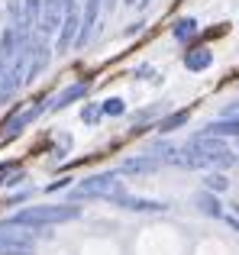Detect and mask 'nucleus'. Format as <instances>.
I'll use <instances>...</instances> for the list:
<instances>
[{"label": "nucleus", "instance_id": "nucleus-10", "mask_svg": "<svg viewBox=\"0 0 239 255\" xmlns=\"http://www.w3.org/2000/svg\"><path fill=\"white\" fill-rule=\"evenodd\" d=\"M110 204L123 207V210H136V213H158L165 210L162 200H149V197H129V194H120L117 200H110Z\"/></svg>", "mask_w": 239, "mask_h": 255}, {"label": "nucleus", "instance_id": "nucleus-19", "mask_svg": "<svg viewBox=\"0 0 239 255\" xmlns=\"http://www.w3.org/2000/svg\"><path fill=\"white\" fill-rule=\"evenodd\" d=\"M101 110H104V117H123L126 113V100L107 97V100H101Z\"/></svg>", "mask_w": 239, "mask_h": 255}, {"label": "nucleus", "instance_id": "nucleus-12", "mask_svg": "<svg viewBox=\"0 0 239 255\" xmlns=\"http://www.w3.org/2000/svg\"><path fill=\"white\" fill-rule=\"evenodd\" d=\"M162 168V162H158L155 155H136V158H126L123 165H120V171L123 174H152V171H158Z\"/></svg>", "mask_w": 239, "mask_h": 255}, {"label": "nucleus", "instance_id": "nucleus-24", "mask_svg": "<svg viewBox=\"0 0 239 255\" xmlns=\"http://www.w3.org/2000/svg\"><path fill=\"white\" fill-rule=\"evenodd\" d=\"M58 3H62V10H65V13L78 10V0H58Z\"/></svg>", "mask_w": 239, "mask_h": 255}, {"label": "nucleus", "instance_id": "nucleus-29", "mask_svg": "<svg viewBox=\"0 0 239 255\" xmlns=\"http://www.w3.org/2000/svg\"><path fill=\"white\" fill-rule=\"evenodd\" d=\"M139 3H142V6H149V3H152V0H139Z\"/></svg>", "mask_w": 239, "mask_h": 255}, {"label": "nucleus", "instance_id": "nucleus-16", "mask_svg": "<svg viewBox=\"0 0 239 255\" xmlns=\"http://www.w3.org/2000/svg\"><path fill=\"white\" fill-rule=\"evenodd\" d=\"M39 13H42V0H23V23L16 29H32L39 23Z\"/></svg>", "mask_w": 239, "mask_h": 255}, {"label": "nucleus", "instance_id": "nucleus-14", "mask_svg": "<svg viewBox=\"0 0 239 255\" xmlns=\"http://www.w3.org/2000/svg\"><path fill=\"white\" fill-rule=\"evenodd\" d=\"M194 204H197V210H201L204 217H223V204L217 200V194H214V191H201V194H194Z\"/></svg>", "mask_w": 239, "mask_h": 255}, {"label": "nucleus", "instance_id": "nucleus-5", "mask_svg": "<svg viewBox=\"0 0 239 255\" xmlns=\"http://www.w3.org/2000/svg\"><path fill=\"white\" fill-rule=\"evenodd\" d=\"M49 58H52L49 42H45L42 36L32 39V45H29V62H26V78H23V81H32V78L42 75V68L49 65Z\"/></svg>", "mask_w": 239, "mask_h": 255}, {"label": "nucleus", "instance_id": "nucleus-8", "mask_svg": "<svg viewBox=\"0 0 239 255\" xmlns=\"http://www.w3.org/2000/svg\"><path fill=\"white\" fill-rule=\"evenodd\" d=\"M101 0H84V13H81V29H78V42L75 45H88L91 36H94V26H97V13H101Z\"/></svg>", "mask_w": 239, "mask_h": 255}, {"label": "nucleus", "instance_id": "nucleus-18", "mask_svg": "<svg viewBox=\"0 0 239 255\" xmlns=\"http://www.w3.org/2000/svg\"><path fill=\"white\" fill-rule=\"evenodd\" d=\"M171 32H175V39L178 42H191V39H197V23L194 19H178L175 26H171Z\"/></svg>", "mask_w": 239, "mask_h": 255}, {"label": "nucleus", "instance_id": "nucleus-17", "mask_svg": "<svg viewBox=\"0 0 239 255\" xmlns=\"http://www.w3.org/2000/svg\"><path fill=\"white\" fill-rule=\"evenodd\" d=\"M188 117H191V110H175V113H168V117H162V123H158L155 129L158 132H175L178 126L188 123Z\"/></svg>", "mask_w": 239, "mask_h": 255}, {"label": "nucleus", "instance_id": "nucleus-27", "mask_svg": "<svg viewBox=\"0 0 239 255\" xmlns=\"http://www.w3.org/2000/svg\"><path fill=\"white\" fill-rule=\"evenodd\" d=\"M230 226H233V230H239V220H230Z\"/></svg>", "mask_w": 239, "mask_h": 255}, {"label": "nucleus", "instance_id": "nucleus-21", "mask_svg": "<svg viewBox=\"0 0 239 255\" xmlns=\"http://www.w3.org/2000/svg\"><path fill=\"white\" fill-rule=\"evenodd\" d=\"M101 117H104L101 104H84V110H81V120H84V123H88V126L101 123Z\"/></svg>", "mask_w": 239, "mask_h": 255}, {"label": "nucleus", "instance_id": "nucleus-25", "mask_svg": "<svg viewBox=\"0 0 239 255\" xmlns=\"http://www.w3.org/2000/svg\"><path fill=\"white\" fill-rule=\"evenodd\" d=\"M68 181H71V178H62V181H55V184H49V191H58V187H68Z\"/></svg>", "mask_w": 239, "mask_h": 255}, {"label": "nucleus", "instance_id": "nucleus-13", "mask_svg": "<svg viewBox=\"0 0 239 255\" xmlns=\"http://www.w3.org/2000/svg\"><path fill=\"white\" fill-rule=\"evenodd\" d=\"M214 65V52L210 49H191V52H184V68L188 71H204V68H210Z\"/></svg>", "mask_w": 239, "mask_h": 255}, {"label": "nucleus", "instance_id": "nucleus-3", "mask_svg": "<svg viewBox=\"0 0 239 255\" xmlns=\"http://www.w3.org/2000/svg\"><path fill=\"white\" fill-rule=\"evenodd\" d=\"M42 230H26V226H0V255H36V236Z\"/></svg>", "mask_w": 239, "mask_h": 255}, {"label": "nucleus", "instance_id": "nucleus-9", "mask_svg": "<svg viewBox=\"0 0 239 255\" xmlns=\"http://www.w3.org/2000/svg\"><path fill=\"white\" fill-rule=\"evenodd\" d=\"M88 91H91V81H78V84H68L62 94H55V97L49 100V110H65L68 104H75V100H81V97H88Z\"/></svg>", "mask_w": 239, "mask_h": 255}, {"label": "nucleus", "instance_id": "nucleus-20", "mask_svg": "<svg viewBox=\"0 0 239 255\" xmlns=\"http://www.w3.org/2000/svg\"><path fill=\"white\" fill-rule=\"evenodd\" d=\"M230 187V181H227V174H220V171H210L207 178H204V191H214V194H220V191H227Z\"/></svg>", "mask_w": 239, "mask_h": 255}, {"label": "nucleus", "instance_id": "nucleus-7", "mask_svg": "<svg viewBox=\"0 0 239 255\" xmlns=\"http://www.w3.org/2000/svg\"><path fill=\"white\" fill-rule=\"evenodd\" d=\"M78 29H81V13H78V10L65 13L62 26H58V42H55V52H58V55H62V52H68L71 45L78 42Z\"/></svg>", "mask_w": 239, "mask_h": 255}, {"label": "nucleus", "instance_id": "nucleus-6", "mask_svg": "<svg viewBox=\"0 0 239 255\" xmlns=\"http://www.w3.org/2000/svg\"><path fill=\"white\" fill-rule=\"evenodd\" d=\"M45 107H49V100H39L36 107H29V110H23V113H16V117H10V120L3 123V136H6V139L19 136V132H23L29 123H36V120L42 117V113H45Z\"/></svg>", "mask_w": 239, "mask_h": 255}, {"label": "nucleus", "instance_id": "nucleus-23", "mask_svg": "<svg viewBox=\"0 0 239 255\" xmlns=\"http://www.w3.org/2000/svg\"><path fill=\"white\" fill-rule=\"evenodd\" d=\"M10 171H13V165H10V162H0V184L6 181V174H10Z\"/></svg>", "mask_w": 239, "mask_h": 255}, {"label": "nucleus", "instance_id": "nucleus-26", "mask_svg": "<svg viewBox=\"0 0 239 255\" xmlns=\"http://www.w3.org/2000/svg\"><path fill=\"white\" fill-rule=\"evenodd\" d=\"M101 3H104V10H110V13H114V6L120 3V0H101Z\"/></svg>", "mask_w": 239, "mask_h": 255}, {"label": "nucleus", "instance_id": "nucleus-2", "mask_svg": "<svg viewBox=\"0 0 239 255\" xmlns=\"http://www.w3.org/2000/svg\"><path fill=\"white\" fill-rule=\"evenodd\" d=\"M120 194H126V187H123V181H120L114 171H104V174H94V178H84L81 184L71 187V200H91V197L117 200Z\"/></svg>", "mask_w": 239, "mask_h": 255}, {"label": "nucleus", "instance_id": "nucleus-22", "mask_svg": "<svg viewBox=\"0 0 239 255\" xmlns=\"http://www.w3.org/2000/svg\"><path fill=\"white\" fill-rule=\"evenodd\" d=\"M227 120H239V100H236V104H230V107H227Z\"/></svg>", "mask_w": 239, "mask_h": 255}, {"label": "nucleus", "instance_id": "nucleus-28", "mask_svg": "<svg viewBox=\"0 0 239 255\" xmlns=\"http://www.w3.org/2000/svg\"><path fill=\"white\" fill-rule=\"evenodd\" d=\"M123 3H129V6H136V3H139V0H123Z\"/></svg>", "mask_w": 239, "mask_h": 255}, {"label": "nucleus", "instance_id": "nucleus-1", "mask_svg": "<svg viewBox=\"0 0 239 255\" xmlns=\"http://www.w3.org/2000/svg\"><path fill=\"white\" fill-rule=\"evenodd\" d=\"M81 217V207L75 204H42V207H26V210L13 213L6 223L10 226H26V230H49L58 223H71Z\"/></svg>", "mask_w": 239, "mask_h": 255}, {"label": "nucleus", "instance_id": "nucleus-11", "mask_svg": "<svg viewBox=\"0 0 239 255\" xmlns=\"http://www.w3.org/2000/svg\"><path fill=\"white\" fill-rule=\"evenodd\" d=\"M188 149L201 152V155H220V152H227V145H223L220 136H207V132H197V136L188 139Z\"/></svg>", "mask_w": 239, "mask_h": 255}, {"label": "nucleus", "instance_id": "nucleus-4", "mask_svg": "<svg viewBox=\"0 0 239 255\" xmlns=\"http://www.w3.org/2000/svg\"><path fill=\"white\" fill-rule=\"evenodd\" d=\"M62 19H65V10H62V3L58 0H42V13H39V36L42 39H49V36H55L58 32V26H62Z\"/></svg>", "mask_w": 239, "mask_h": 255}, {"label": "nucleus", "instance_id": "nucleus-15", "mask_svg": "<svg viewBox=\"0 0 239 255\" xmlns=\"http://www.w3.org/2000/svg\"><path fill=\"white\" fill-rule=\"evenodd\" d=\"M207 136H220V139H239V120H217V123H207L204 126Z\"/></svg>", "mask_w": 239, "mask_h": 255}]
</instances>
